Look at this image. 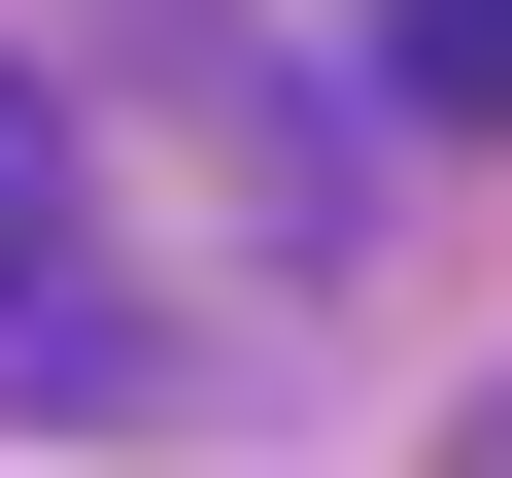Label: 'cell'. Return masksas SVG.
<instances>
[{
    "mask_svg": "<svg viewBox=\"0 0 512 478\" xmlns=\"http://www.w3.org/2000/svg\"><path fill=\"white\" fill-rule=\"evenodd\" d=\"M0 376H137V274L69 205V103H0Z\"/></svg>",
    "mask_w": 512,
    "mask_h": 478,
    "instance_id": "6da1fadb",
    "label": "cell"
}]
</instances>
